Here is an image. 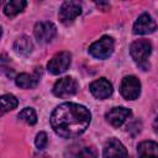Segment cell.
Masks as SVG:
<instances>
[{"label":"cell","instance_id":"1","mask_svg":"<svg viewBox=\"0 0 158 158\" xmlns=\"http://www.w3.org/2000/svg\"><path fill=\"white\" fill-rule=\"evenodd\" d=\"M53 131L63 138H74L85 132L91 121L90 111L79 104L64 102L57 106L51 115Z\"/></svg>","mask_w":158,"mask_h":158},{"label":"cell","instance_id":"2","mask_svg":"<svg viewBox=\"0 0 158 158\" xmlns=\"http://www.w3.org/2000/svg\"><path fill=\"white\" fill-rule=\"evenodd\" d=\"M152 52V44L148 40H137L135 41L130 47V54L132 59L143 69L147 70L149 68V64L147 63V58L149 57Z\"/></svg>","mask_w":158,"mask_h":158},{"label":"cell","instance_id":"3","mask_svg":"<svg viewBox=\"0 0 158 158\" xmlns=\"http://www.w3.org/2000/svg\"><path fill=\"white\" fill-rule=\"evenodd\" d=\"M114 47H115L114 38L110 36H102L100 40H98L89 47V53L94 58L106 59L112 54Z\"/></svg>","mask_w":158,"mask_h":158},{"label":"cell","instance_id":"4","mask_svg":"<svg viewBox=\"0 0 158 158\" xmlns=\"http://www.w3.org/2000/svg\"><path fill=\"white\" fill-rule=\"evenodd\" d=\"M70 60H72V56L69 52L67 51L59 52L49 59V62L47 63V69L51 74H54V75L62 74L69 68Z\"/></svg>","mask_w":158,"mask_h":158},{"label":"cell","instance_id":"5","mask_svg":"<svg viewBox=\"0 0 158 158\" xmlns=\"http://www.w3.org/2000/svg\"><path fill=\"white\" fill-rule=\"evenodd\" d=\"M120 93L126 100H136L141 94V83L135 75H127L121 80Z\"/></svg>","mask_w":158,"mask_h":158},{"label":"cell","instance_id":"6","mask_svg":"<svg viewBox=\"0 0 158 158\" xmlns=\"http://www.w3.org/2000/svg\"><path fill=\"white\" fill-rule=\"evenodd\" d=\"M52 91L57 98H68L78 91V83L72 77H64L56 81Z\"/></svg>","mask_w":158,"mask_h":158},{"label":"cell","instance_id":"7","mask_svg":"<svg viewBox=\"0 0 158 158\" xmlns=\"http://www.w3.org/2000/svg\"><path fill=\"white\" fill-rule=\"evenodd\" d=\"M33 33H35L36 40L40 43H48L56 37L57 27L54 23H52L49 21H41L35 25Z\"/></svg>","mask_w":158,"mask_h":158},{"label":"cell","instance_id":"8","mask_svg":"<svg viewBox=\"0 0 158 158\" xmlns=\"http://www.w3.org/2000/svg\"><path fill=\"white\" fill-rule=\"evenodd\" d=\"M81 14V5L78 1H64L59 9L58 17L60 22L68 25L72 23Z\"/></svg>","mask_w":158,"mask_h":158},{"label":"cell","instance_id":"9","mask_svg":"<svg viewBox=\"0 0 158 158\" xmlns=\"http://www.w3.org/2000/svg\"><path fill=\"white\" fill-rule=\"evenodd\" d=\"M102 157L104 158H131L125 146L117 138H109V141L105 143Z\"/></svg>","mask_w":158,"mask_h":158},{"label":"cell","instance_id":"10","mask_svg":"<svg viewBox=\"0 0 158 158\" xmlns=\"http://www.w3.org/2000/svg\"><path fill=\"white\" fill-rule=\"evenodd\" d=\"M89 90L90 93L99 100H104V99H107L109 96L112 95V91H114V88H112V84L105 79V78H100L98 80H94L90 85H89Z\"/></svg>","mask_w":158,"mask_h":158},{"label":"cell","instance_id":"11","mask_svg":"<svg viewBox=\"0 0 158 158\" xmlns=\"http://www.w3.org/2000/svg\"><path fill=\"white\" fill-rule=\"evenodd\" d=\"M157 28L156 21L148 15V14H142L138 16L136 22L133 23V33L135 35H149L154 32Z\"/></svg>","mask_w":158,"mask_h":158},{"label":"cell","instance_id":"12","mask_svg":"<svg viewBox=\"0 0 158 158\" xmlns=\"http://www.w3.org/2000/svg\"><path fill=\"white\" fill-rule=\"evenodd\" d=\"M131 110L127 109V107H123V106H116V107H112L110 111L106 112L105 115V118L106 121L114 126V127H120L130 116H131Z\"/></svg>","mask_w":158,"mask_h":158},{"label":"cell","instance_id":"13","mask_svg":"<svg viewBox=\"0 0 158 158\" xmlns=\"http://www.w3.org/2000/svg\"><path fill=\"white\" fill-rule=\"evenodd\" d=\"M38 69L40 68H37V70L33 74H27V73L19 74L16 77V79H15L16 85L22 88V89H32V88H35L38 84L40 77H41V72L38 73Z\"/></svg>","mask_w":158,"mask_h":158},{"label":"cell","instance_id":"14","mask_svg":"<svg viewBox=\"0 0 158 158\" xmlns=\"http://www.w3.org/2000/svg\"><path fill=\"white\" fill-rule=\"evenodd\" d=\"M138 158H158V143L153 141H143L137 146Z\"/></svg>","mask_w":158,"mask_h":158},{"label":"cell","instance_id":"15","mask_svg":"<svg viewBox=\"0 0 158 158\" xmlns=\"http://www.w3.org/2000/svg\"><path fill=\"white\" fill-rule=\"evenodd\" d=\"M32 48H33V44H32V41L30 40V37L27 36H21L19 37L15 42H14V51L17 53V54H21V56H27L32 52Z\"/></svg>","mask_w":158,"mask_h":158},{"label":"cell","instance_id":"16","mask_svg":"<svg viewBox=\"0 0 158 158\" xmlns=\"http://www.w3.org/2000/svg\"><path fill=\"white\" fill-rule=\"evenodd\" d=\"M27 2L25 0H10L4 5V14L9 17H14L17 14L22 12Z\"/></svg>","mask_w":158,"mask_h":158},{"label":"cell","instance_id":"17","mask_svg":"<svg viewBox=\"0 0 158 158\" xmlns=\"http://www.w3.org/2000/svg\"><path fill=\"white\" fill-rule=\"evenodd\" d=\"M19 105V100L16 99V96H14L12 94H4L1 96V107H2V114L11 111L14 109H16Z\"/></svg>","mask_w":158,"mask_h":158},{"label":"cell","instance_id":"18","mask_svg":"<svg viewBox=\"0 0 158 158\" xmlns=\"http://www.w3.org/2000/svg\"><path fill=\"white\" fill-rule=\"evenodd\" d=\"M19 118L25 121L27 125H35L37 122V115H36V111L32 109V107H25L20 111L19 114Z\"/></svg>","mask_w":158,"mask_h":158},{"label":"cell","instance_id":"19","mask_svg":"<svg viewBox=\"0 0 158 158\" xmlns=\"http://www.w3.org/2000/svg\"><path fill=\"white\" fill-rule=\"evenodd\" d=\"M96 157H98V151L94 146L81 147L75 154V158H96Z\"/></svg>","mask_w":158,"mask_h":158},{"label":"cell","instance_id":"20","mask_svg":"<svg viewBox=\"0 0 158 158\" xmlns=\"http://www.w3.org/2000/svg\"><path fill=\"white\" fill-rule=\"evenodd\" d=\"M47 142H48V139H47V135H46V132H40V133H37L36 139H35V144H36V147H37L38 149H43V148H46Z\"/></svg>","mask_w":158,"mask_h":158},{"label":"cell","instance_id":"21","mask_svg":"<svg viewBox=\"0 0 158 158\" xmlns=\"http://www.w3.org/2000/svg\"><path fill=\"white\" fill-rule=\"evenodd\" d=\"M96 6L101 7L104 11H106V10L110 9V4H109V2H96Z\"/></svg>","mask_w":158,"mask_h":158},{"label":"cell","instance_id":"22","mask_svg":"<svg viewBox=\"0 0 158 158\" xmlns=\"http://www.w3.org/2000/svg\"><path fill=\"white\" fill-rule=\"evenodd\" d=\"M153 128H154V132L158 135V117L154 120V122H153Z\"/></svg>","mask_w":158,"mask_h":158},{"label":"cell","instance_id":"23","mask_svg":"<svg viewBox=\"0 0 158 158\" xmlns=\"http://www.w3.org/2000/svg\"><path fill=\"white\" fill-rule=\"evenodd\" d=\"M36 158H49V157L46 154H40V156H36Z\"/></svg>","mask_w":158,"mask_h":158}]
</instances>
